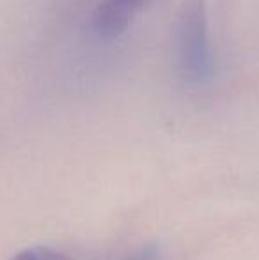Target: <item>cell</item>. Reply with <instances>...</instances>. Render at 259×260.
<instances>
[{"mask_svg": "<svg viewBox=\"0 0 259 260\" xmlns=\"http://www.w3.org/2000/svg\"><path fill=\"white\" fill-rule=\"evenodd\" d=\"M11 260H68L64 253L50 246H31L21 250Z\"/></svg>", "mask_w": 259, "mask_h": 260, "instance_id": "3957f363", "label": "cell"}, {"mask_svg": "<svg viewBox=\"0 0 259 260\" xmlns=\"http://www.w3.org/2000/svg\"><path fill=\"white\" fill-rule=\"evenodd\" d=\"M178 58L185 76L206 82L213 73V55L208 39L206 9L203 0H185L176 28Z\"/></svg>", "mask_w": 259, "mask_h": 260, "instance_id": "6da1fadb", "label": "cell"}, {"mask_svg": "<svg viewBox=\"0 0 259 260\" xmlns=\"http://www.w3.org/2000/svg\"><path fill=\"white\" fill-rule=\"evenodd\" d=\"M148 0H100L94 9V27L103 36H118L125 30Z\"/></svg>", "mask_w": 259, "mask_h": 260, "instance_id": "7a4b0ae2", "label": "cell"}, {"mask_svg": "<svg viewBox=\"0 0 259 260\" xmlns=\"http://www.w3.org/2000/svg\"><path fill=\"white\" fill-rule=\"evenodd\" d=\"M125 260H160V251L155 246H146L142 250L135 251L130 257H126Z\"/></svg>", "mask_w": 259, "mask_h": 260, "instance_id": "277c9868", "label": "cell"}]
</instances>
